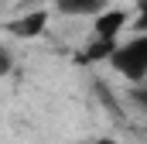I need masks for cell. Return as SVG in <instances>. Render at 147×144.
<instances>
[{
	"mask_svg": "<svg viewBox=\"0 0 147 144\" xmlns=\"http://www.w3.org/2000/svg\"><path fill=\"white\" fill-rule=\"evenodd\" d=\"M106 65L116 75H123L127 82L140 86L147 79V35H134V38H127V41H120Z\"/></svg>",
	"mask_w": 147,
	"mask_h": 144,
	"instance_id": "1",
	"label": "cell"
},
{
	"mask_svg": "<svg viewBox=\"0 0 147 144\" xmlns=\"http://www.w3.org/2000/svg\"><path fill=\"white\" fill-rule=\"evenodd\" d=\"M48 21H51L48 10H28V14H21V17H10V21L3 24V31L10 38H17V41H31V38H41L48 31Z\"/></svg>",
	"mask_w": 147,
	"mask_h": 144,
	"instance_id": "2",
	"label": "cell"
},
{
	"mask_svg": "<svg viewBox=\"0 0 147 144\" xmlns=\"http://www.w3.org/2000/svg\"><path fill=\"white\" fill-rule=\"evenodd\" d=\"M127 21H130V14L123 7H106L92 21V38H113V41H120V31L127 28Z\"/></svg>",
	"mask_w": 147,
	"mask_h": 144,
	"instance_id": "3",
	"label": "cell"
},
{
	"mask_svg": "<svg viewBox=\"0 0 147 144\" xmlns=\"http://www.w3.org/2000/svg\"><path fill=\"white\" fill-rule=\"evenodd\" d=\"M116 45L120 41H113V38H92L89 45H82V52H75V65H103V62H110Z\"/></svg>",
	"mask_w": 147,
	"mask_h": 144,
	"instance_id": "4",
	"label": "cell"
},
{
	"mask_svg": "<svg viewBox=\"0 0 147 144\" xmlns=\"http://www.w3.org/2000/svg\"><path fill=\"white\" fill-rule=\"evenodd\" d=\"M55 10L65 17H99L106 10V0H55Z\"/></svg>",
	"mask_w": 147,
	"mask_h": 144,
	"instance_id": "5",
	"label": "cell"
},
{
	"mask_svg": "<svg viewBox=\"0 0 147 144\" xmlns=\"http://www.w3.org/2000/svg\"><path fill=\"white\" fill-rule=\"evenodd\" d=\"M14 72V55H10V48L7 45H0V79L3 75H10Z\"/></svg>",
	"mask_w": 147,
	"mask_h": 144,
	"instance_id": "6",
	"label": "cell"
},
{
	"mask_svg": "<svg viewBox=\"0 0 147 144\" xmlns=\"http://www.w3.org/2000/svg\"><path fill=\"white\" fill-rule=\"evenodd\" d=\"M96 93L103 96V107H110L113 113L120 117V107H116V100H113V93H110V89H106V86H103V82H96Z\"/></svg>",
	"mask_w": 147,
	"mask_h": 144,
	"instance_id": "7",
	"label": "cell"
},
{
	"mask_svg": "<svg viewBox=\"0 0 147 144\" xmlns=\"http://www.w3.org/2000/svg\"><path fill=\"white\" fill-rule=\"evenodd\" d=\"M130 96H134V103H140V107L147 110V86H144V82H140V86H134V93H130Z\"/></svg>",
	"mask_w": 147,
	"mask_h": 144,
	"instance_id": "8",
	"label": "cell"
},
{
	"mask_svg": "<svg viewBox=\"0 0 147 144\" xmlns=\"http://www.w3.org/2000/svg\"><path fill=\"white\" fill-rule=\"evenodd\" d=\"M137 35H147V10L137 14Z\"/></svg>",
	"mask_w": 147,
	"mask_h": 144,
	"instance_id": "9",
	"label": "cell"
},
{
	"mask_svg": "<svg viewBox=\"0 0 147 144\" xmlns=\"http://www.w3.org/2000/svg\"><path fill=\"white\" fill-rule=\"evenodd\" d=\"M134 3H137V14H140V10H147V0H134Z\"/></svg>",
	"mask_w": 147,
	"mask_h": 144,
	"instance_id": "10",
	"label": "cell"
}]
</instances>
